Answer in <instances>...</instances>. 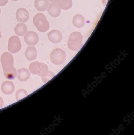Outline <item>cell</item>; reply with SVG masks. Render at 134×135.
<instances>
[{
  "label": "cell",
  "instance_id": "5",
  "mask_svg": "<svg viewBox=\"0 0 134 135\" xmlns=\"http://www.w3.org/2000/svg\"><path fill=\"white\" fill-rule=\"evenodd\" d=\"M50 58L53 63L56 65H60L65 62L66 59V53L61 48H55L51 52Z\"/></svg>",
  "mask_w": 134,
  "mask_h": 135
},
{
  "label": "cell",
  "instance_id": "10",
  "mask_svg": "<svg viewBox=\"0 0 134 135\" xmlns=\"http://www.w3.org/2000/svg\"><path fill=\"white\" fill-rule=\"evenodd\" d=\"M51 3L57 4L59 7L62 9L67 10L70 9L73 6L72 0H48Z\"/></svg>",
  "mask_w": 134,
  "mask_h": 135
},
{
  "label": "cell",
  "instance_id": "22",
  "mask_svg": "<svg viewBox=\"0 0 134 135\" xmlns=\"http://www.w3.org/2000/svg\"><path fill=\"white\" fill-rule=\"evenodd\" d=\"M1 37H2V35H1V32L0 31V39L1 38Z\"/></svg>",
  "mask_w": 134,
  "mask_h": 135
},
{
  "label": "cell",
  "instance_id": "16",
  "mask_svg": "<svg viewBox=\"0 0 134 135\" xmlns=\"http://www.w3.org/2000/svg\"><path fill=\"white\" fill-rule=\"evenodd\" d=\"M18 76L17 78L21 82H26L30 78V72L27 69L23 68L18 70Z\"/></svg>",
  "mask_w": 134,
  "mask_h": 135
},
{
  "label": "cell",
  "instance_id": "24",
  "mask_svg": "<svg viewBox=\"0 0 134 135\" xmlns=\"http://www.w3.org/2000/svg\"><path fill=\"white\" fill-rule=\"evenodd\" d=\"M1 9H0V13H1Z\"/></svg>",
  "mask_w": 134,
  "mask_h": 135
},
{
  "label": "cell",
  "instance_id": "15",
  "mask_svg": "<svg viewBox=\"0 0 134 135\" xmlns=\"http://www.w3.org/2000/svg\"><path fill=\"white\" fill-rule=\"evenodd\" d=\"M73 23L76 27L82 28L85 25V18L81 14H77L73 18Z\"/></svg>",
  "mask_w": 134,
  "mask_h": 135
},
{
  "label": "cell",
  "instance_id": "8",
  "mask_svg": "<svg viewBox=\"0 0 134 135\" xmlns=\"http://www.w3.org/2000/svg\"><path fill=\"white\" fill-rule=\"evenodd\" d=\"M30 15L26 9L20 8L17 10L16 12V18L18 22L25 23L28 21Z\"/></svg>",
  "mask_w": 134,
  "mask_h": 135
},
{
  "label": "cell",
  "instance_id": "7",
  "mask_svg": "<svg viewBox=\"0 0 134 135\" xmlns=\"http://www.w3.org/2000/svg\"><path fill=\"white\" fill-rule=\"evenodd\" d=\"M26 44L30 46H34L38 43L39 37L38 34L33 31L28 32L24 37Z\"/></svg>",
  "mask_w": 134,
  "mask_h": 135
},
{
  "label": "cell",
  "instance_id": "18",
  "mask_svg": "<svg viewBox=\"0 0 134 135\" xmlns=\"http://www.w3.org/2000/svg\"><path fill=\"white\" fill-rule=\"evenodd\" d=\"M28 95L27 92L24 89H20L16 92V99L17 101L22 99Z\"/></svg>",
  "mask_w": 134,
  "mask_h": 135
},
{
  "label": "cell",
  "instance_id": "21",
  "mask_svg": "<svg viewBox=\"0 0 134 135\" xmlns=\"http://www.w3.org/2000/svg\"><path fill=\"white\" fill-rule=\"evenodd\" d=\"M4 105V102L3 98L0 97V109L3 108Z\"/></svg>",
  "mask_w": 134,
  "mask_h": 135
},
{
  "label": "cell",
  "instance_id": "6",
  "mask_svg": "<svg viewBox=\"0 0 134 135\" xmlns=\"http://www.w3.org/2000/svg\"><path fill=\"white\" fill-rule=\"evenodd\" d=\"M22 48V44L18 36L14 35L10 37L8 41V49L12 54L16 53L20 51Z\"/></svg>",
  "mask_w": 134,
  "mask_h": 135
},
{
  "label": "cell",
  "instance_id": "23",
  "mask_svg": "<svg viewBox=\"0 0 134 135\" xmlns=\"http://www.w3.org/2000/svg\"><path fill=\"white\" fill-rule=\"evenodd\" d=\"M11 1H18V0H11Z\"/></svg>",
  "mask_w": 134,
  "mask_h": 135
},
{
  "label": "cell",
  "instance_id": "19",
  "mask_svg": "<svg viewBox=\"0 0 134 135\" xmlns=\"http://www.w3.org/2000/svg\"><path fill=\"white\" fill-rule=\"evenodd\" d=\"M55 76V74L52 71H49L48 74L44 77L41 78L42 80L45 83H46Z\"/></svg>",
  "mask_w": 134,
  "mask_h": 135
},
{
  "label": "cell",
  "instance_id": "12",
  "mask_svg": "<svg viewBox=\"0 0 134 135\" xmlns=\"http://www.w3.org/2000/svg\"><path fill=\"white\" fill-rule=\"evenodd\" d=\"M49 5L48 0H35L34 6L39 12H45Z\"/></svg>",
  "mask_w": 134,
  "mask_h": 135
},
{
  "label": "cell",
  "instance_id": "2",
  "mask_svg": "<svg viewBox=\"0 0 134 135\" xmlns=\"http://www.w3.org/2000/svg\"><path fill=\"white\" fill-rule=\"evenodd\" d=\"M83 37L81 33L74 32L68 37L67 45L68 48L73 51H79L83 46Z\"/></svg>",
  "mask_w": 134,
  "mask_h": 135
},
{
  "label": "cell",
  "instance_id": "13",
  "mask_svg": "<svg viewBox=\"0 0 134 135\" xmlns=\"http://www.w3.org/2000/svg\"><path fill=\"white\" fill-rule=\"evenodd\" d=\"M47 12L52 17L57 18L61 15V9L57 4L52 3L49 6Z\"/></svg>",
  "mask_w": 134,
  "mask_h": 135
},
{
  "label": "cell",
  "instance_id": "9",
  "mask_svg": "<svg viewBox=\"0 0 134 135\" xmlns=\"http://www.w3.org/2000/svg\"><path fill=\"white\" fill-rule=\"evenodd\" d=\"M48 39L53 44L60 43L62 40V35L58 30H53L47 34Z\"/></svg>",
  "mask_w": 134,
  "mask_h": 135
},
{
  "label": "cell",
  "instance_id": "11",
  "mask_svg": "<svg viewBox=\"0 0 134 135\" xmlns=\"http://www.w3.org/2000/svg\"><path fill=\"white\" fill-rule=\"evenodd\" d=\"M15 85L13 82L5 81L3 83L1 86V91L5 95L12 94L15 90Z\"/></svg>",
  "mask_w": 134,
  "mask_h": 135
},
{
  "label": "cell",
  "instance_id": "1",
  "mask_svg": "<svg viewBox=\"0 0 134 135\" xmlns=\"http://www.w3.org/2000/svg\"><path fill=\"white\" fill-rule=\"evenodd\" d=\"M1 61L5 78L9 80L15 79L18 75V73L13 67L14 60L12 55L8 52L4 53L1 55Z\"/></svg>",
  "mask_w": 134,
  "mask_h": 135
},
{
  "label": "cell",
  "instance_id": "20",
  "mask_svg": "<svg viewBox=\"0 0 134 135\" xmlns=\"http://www.w3.org/2000/svg\"><path fill=\"white\" fill-rule=\"evenodd\" d=\"M9 0H0V6H4L8 3Z\"/></svg>",
  "mask_w": 134,
  "mask_h": 135
},
{
  "label": "cell",
  "instance_id": "4",
  "mask_svg": "<svg viewBox=\"0 0 134 135\" xmlns=\"http://www.w3.org/2000/svg\"><path fill=\"white\" fill-rule=\"evenodd\" d=\"M29 69L32 74L37 75L41 78L46 76L49 72L47 65L45 63L39 62H32L29 66Z\"/></svg>",
  "mask_w": 134,
  "mask_h": 135
},
{
  "label": "cell",
  "instance_id": "17",
  "mask_svg": "<svg viewBox=\"0 0 134 135\" xmlns=\"http://www.w3.org/2000/svg\"><path fill=\"white\" fill-rule=\"evenodd\" d=\"M15 33L19 36H23L28 32L27 27L24 23H19L15 26Z\"/></svg>",
  "mask_w": 134,
  "mask_h": 135
},
{
  "label": "cell",
  "instance_id": "3",
  "mask_svg": "<svg viewBox=\"0 0 134 135\" xmlns=\"http://www.w3.org/2000/svg\"><path fill=\"white\" fill-rule=\"evenodd\" d=\"M33 22L37 29L41 33H45L49 29V22L43 13H39L36 14L34 17Z\"/></svg>",
  "mask_w": 134,
  "mask_h": 135
},
{
  "label": "cell",
  "instance_id": "14",
  "mask_svg": "<svg viewBox=\"0 0 134 135\" xmlns=\"http://www.w3.org/2000/svg\"><path fill=\"white\" fill-rule=\"evenodd\" d=\"M25 55L26 59L30 61L35 60L37 56V52L35 47H28L26 50Z\"/></svg>",
  "mask_w": 134,
  "mask_h": 135
}]
</instances>
